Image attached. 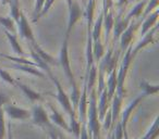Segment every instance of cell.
Masks as SVG:
<instances>
[{
	"instance_id": "8",
	"label": "cell",
	"mask_w": 159,
	"mask_h": 139,
	"mask_svg": "<svg viewBox=\"0 0 159 139\" xmlns=\"http://www.w3.org/2000/svg\"><path fill=\"white\" fill-rule=\"evenodd\" d=\"M16 27H18V33L20 35L21 38L23 39L29 40L31 44L36 42L35 36H34L33 29H32L31 25H30L29 21H27L25 14L23 13V11H21L20 13V18L16 21Z\"/></svg>"
},
{
	"instance_id": "13",
	"label": "cell",
	"mask_w": 159,
	"mask_h": 139,
	"mask_svg": "<svg viewBox=\"0 0 159 139\" xmlns=\"http://www.w3.org/2000/svg\"><path fill=\"white\" fill-rule=\"evenodd\" d=\"M99 99H97V110H98V119H99L100 123L104 119L105 115H106L107 111L109 109V102L110 100L108 99V93H107V89L105 88L102 93L98 95Z\"/></svg>"
},
{
	"instance_id": "12",
	"label": "cell",
	"mask_w": 159,
	"mask_h": 139,
	"mask_svg": "<svg viewBox=\"0 0 159 139\" xmlns=\"http://www.w3.org/2000/svg\"><path fill=\"white\" fill-rule=\"evenodd\" d=\"M131 21L128 20L126 18H123V14H118L117 18H115V23H113L112 27V44L119 40V37L125 31V28L129 26Z\"/></svg>"
},
{
	"instance_id": "32",
	"label": "cell",
	"mask_w": 159,
	"mask_h": 139,
	"mask_svg": "<svg viewBox=\"0 0 159 139\" xmlns=\"http://www.w3.org/2000/svg\"><path fill=\"white\" fill-rule=\"evenodd\" d=\"M44 2H45V0H35V5H34V10H33V15H32V18H35V16L39 13Z\"/></svg>"
},
{
	"instance_id": "11",
	"label": "cell",
	"mask_w": 159,
	"mask_h": 139,
	"mask_svg": "<svg viewBox=\"0 0 159 139\" xmlns=\"http://www.w3.org/2000/svg\"><path fill=\"white\" fill-rule=\"evenodd\" d=\"M157 28H158V26H157V25H155V26L152 27V29H149V31H148L147 33L145 34V35H143L142 39L139 40V41L137 42L136 45H135L134 48L132 47V50H131V54H132L133 58L136 57L137 53H139V51L142 50V49L146 48V47H147L148 45L155 44V42H156V40H155V35H156Z\"/></svg>"
},
{
	"instance_id": "23",
	"label": "cell",
	"mask_w": 159,
	"mask_h": 139,
	"mask_svg": "<svg viewBox=\"0 0 159 139\" xmlns=\"http://www.w3.org/2000/svg\"><path fill=\"white\" fill-rule=\"evenodd\" d=\"M148 0H139L137 1V3L130 10L128 14H126L125 18L128 20H133V19H139L142 15H143V12H144V9H145V6L147 3Z\"/></svg>"
},
{
	"instance_id": "10",
	"label": "cell",
	"mask_w": 159,
	"mask_h": 139,
	"mask_svg": "<svg viewBox=\"0 0 159 139\" xmlns=\"http://www.w3.org/2000/svg\"><path fill=\"white\" fill-rule=\"evenodd\" d=\"M5 115L9 117L10 119H20V121H25V119H31V111L26 110L24 108L13 106L11 103H8L2 106Z\"/></svg>"
},
{
	"instance_id": "26",
	"label": "cell",
	"mask_w": 159,
	"mask_h": 139,
	"mask_svg": "<svg viewBox=\"0 0 159 139\" xmlns=\"http://www.w3.org/2000/svg\"><path fill=\"white\" fill-rule=\"evenodd\" d=\"M0 25L3 26L5 31H8L12 34L16 32V23L11 16H0Z\"/></svg>"
},
{
	"instance_id": "16",
	"label": "cell",
	"mask_w": 159,
	"mask_h": 139,
	"mask_svg": "<svg viewBox=\"0 0 159 139\" xmlns=\"http://www.w3.org/2000/svg\"><path fill=\"white\" fill-rule=\"evenodd\" d=\"M117 68H113L112 71H110L106 75V89L107 93H108V99L110 101L112 99L113 95L116 93V88H117Z\"/></svg>"
},
{
	"instance_id": "25",
	"label": "cell",
	"mask_w": 159,
	"mask_h": 139,
	"mask_svg": "<svg viewBox=\"0 0 159 139\" xmlns=\"http://www.w3.org/2000/svg\"><path fill=\"white\" fill-rule=\"evenodd\" d=\"M159 134V116L157 115L155 117L154 122L150 125V127L148 128V130L146 132V134L144 135V137L142 139H157Z\"/></svg>"
},
{
	"instance_id": "35",
	"label": "cell",
	"mask_w": 159,
	"mask_h": 139,
	"mask_svg": "<svg viewBox=\"0 0 159 139\" xmlns=\"http://www.w3.org/2000/svg\"><path fill=\"white\" fill-rule=\"evenodd\" d=\"M50 139H60V135H57L53 132H50Z\"/></svg>"
},
{
	"instance_id": "1",
	"label": "cell",
	"mask_w": 159,
	"mask_h": 139,
	"mask_svg": "<svg viewBox=\"0 0 159 139\" xmlns=\"http://www.w3.org/2000/svg\"><path fill=\"white\" fill-rule=\"evenodd\" d=\"M58 64L62 67L64 74H66V78L69 80V84L72 87L70 93V100L72 106L75 111H76V106L79 103L80 95H81V90L79 89L76 85V80H75L74 74L72 72V67H71V61H70V54H69V39L63 38L62 40L61 47H60L59 51V58H58Z\"/></svg>"
},
{
	"instance_id": "3",
	"label": "cell",
	"mask_w": 159,
	"mask_h": 139,
	"mask_svg": "<svg viewBox=\"0 0 159 139\" xmlns=\"http://www.w3.org/2000/svg\"><path fill=\"white\" fill-rule=\"evenodd\" d=\"M145 98H146V96L141 93V95L137 96L133 101H131L123 111L120 112L119 119H118L117 123L115 124V127L112 128L116 139H123V134L126 132V126H128L131 114H132L133 111L136 109V106H139Z\"/></svg>"
},
{
	"instance_id": "20",
	"label": "cell",
	"mask_w": 159,
	"mask_h": 139,
	"mask_svg": "<svg viewBox=\"0 0 159 139\" xmlns=\"http://www.w3.org/2000/svg\"><path fill=\"white\" fill-rule=\"evenodd\" d=\"M113 23H115V13H113V10H110L106 14H104V20H102V27L105 28V40H106V44L108 41L111 32H112Z\"/></svg>"
},
{
	"instance_id": "9",
	"label": "cell",
	"mask_w": 159,
	"mask_h": 139,
	"mask_svg": "<svg viewBox=\"0 0 159 139\" xmlns=\"http://www.w3.org/2000/svg\"><path fill=\"white\" fill-rule=\"evenodd\" d=\"M31 119L34 125L43 126V127H51V122L49 115L42 104L34 106L31 112Z\"/></svg>"
},
{
	"instance_id": "31",
	"label": "cell",
	"mask_w": 159,
	"mask_h": 139,
	"mask_svg": "<svg viewBox=\"0 0 159 139\" xmlns=\"http://www.w3.org/2000/svg\"><path fill=\"white\" fill-rule=\"evenodd\" d=\"M110 10H113V0H102V13L106 14Z\"/></svg>"
},
{
	"instance_id": "24",
	"label": "cell",
	"mask_w": 159,
	"mask_h": 139,
	"mask_svg": "<svg viewBox=\"0 0 159 139\" xmlns=\"http://www.w3.org/2000/svg\"><path fill=\"white\" fill-rule=\"evenodd\" d=\"M139 88L142 90V93L147 96L157 95L159 91V84H150L147 80H142L139 82Z\"/></svg>"
},
{
	"instance_id": "29",
	"label": "cell",
	"mask_w": 159,
	"mask_h": 139,
	"mask_svg": "<svg viewBox=\"0 0 159 139\" xmlns=\"http://www.w3.org/2000/svg\"><path fill=\"white\" fill-rule=\"evenodd\" d=\"M6 115L3 109L0 108V139H5L6 137Z\"/></svg>"
},
{
	"instance_id": "2",
	"label": "cell",
	"mask_w": 159,
	"mask_h": 139,
	"mask_svg": "<svg viewBox=\"0 0 159 139\" xmlns=\"http://www.w3.org/2000/svg\"><path fill=\"white\" fill-rule=\"evenodd\" d=\"M89 101H87V112H86V126L91 139L93 137L100 136L102 123L98 119L97 110V93L94 87L89 93Z\"/></svg>"
},
{
	"instance_id": "19",
	"label": "cell",
	"mask_w": 159,
	"mask_h": 139,
	"mask_svg": "<svg viewBox=\"0 0 159 139\" xmlns=\"http://www.w3.org/2000/svg\"><path fill=\"white\" fill-rule=\"evenodd\" d=\"M12 67L18 70V71L21 72H24L26 74H31V75L34 76H37V77L40 78H47V75L43 70L38 67H35V66H32V65H24V64H16L14 63L12 65Z\"/></svg>"
},
{
	"instance_id": "6",
	"label": "cell",
	"mask_w": 159,
	"mask_h": 139,
	"mask_svg": "<svg viewBox=\"0 0 159 139\" xmlns=\"http://www.w3.org/2000/svg\"><path fill=\"white\" fill-rule=\"evenodd\" d=\"M69 9V16H68V23H66V34H64V38L69 39L71 33H72L73 27L75 26L80 19L82 18L84 14V8L80 5L79 0H72V3L68 8Z\"/></svg>"
},
{
	"instance_id": "18",
	"label": "cell",
	"mask_w": 159,
	"mask_h": 139,
	"mask_svg": "<svg viewBox=\"0 0 159 139\" xmlns=\"http://www.w3.org/2000/svg\"><path fill=\"white\" fill-rule=\"evenodd\" d=\"M31 48L33 49V50L35 51V52L37 53L38 55H39L40 59H42L43 61H44L48 66H50V65H58V61H56L55 58H53L52 55H50L48 52H46V51H45L44 49H43L42 47H40L39 45L37 44V41L31 44Z\"/></svg>"
},
{
	"instance_id": "34",
	"label": "cell",
	"mask_w": 159,
	"mask_h": 139,
	"mask_svg": "<svg viewBox=\"0 0 159 139\" xmlns=\"http://www.w3.org/2000/svg\"><path fill=\"white\" fill-rule=\"evenodd\" d=\"M9 102H10V98L8 97L6 93H3L0 91V108H2L3 106L8 104Z\"/></svg>"
},
{
	"instance_id": "17",
	"label": "cell",
	"mask_w": 159,
	"mask_h": 139,
	"mask_svg": "<svg viewBox=\"0 0 159 139\" xmlns=\"http://www.w3.org/2000/svg\"><path fill=\"white\" fill-rule=\"evenodd\" d=\"M16 86H18L19 88L22 90V93L25 95V97H26L29 100H31V101H33V102L34 101H40V100L43 99L42 93H37L36 90L32 89L30 86H27V85L21 83L19 80H16Z\"/></svg>"
},
{
	"instance_id": "22",
	"label": "cell",
	"mask_w": 159,
	"mask_h": 139,
	"mask_svg": "<svg viewBox=\"0 0 159 139\" xmlns=\"http://www.w3.org/2000/svg\"><path fill=\"white\" fill-rule=\"evenodd\" d=\"M102 20H104V14H102V11H100L98 18L96 19L93 22V25H92V40L93 41H97V40H100V36H102Z\"/></svg>"
},
{
	"instance_id": "21",
	"label": "cell",
	"mask_w": 159,
	"mask_h": 139,
	"mask_svg": "<svg viewBox=\"0 0 159 139\" xmlns=\"http://www.w3.org/2000/svg\"><path fill=\"white\" fill-rule=\"evenodd\" d=\"M3 32H5V35H6V37H7V39H8V41H9V44H10V46H11L13 52L16 53V55L25 57L26 54H25L23 48L21 47V45H20V42H19L18 37L16 36V34H12L8 31H5V29H3Z\"/></svg>"
},
{
	"instance_id": "4",
	"label": "cell",
	"mask_w": 159,
	"mask_h": 139,
	"mask_svg": "<svg viewBox=\"0 0 159 139\" xmlns=\"http://www.w3.org/2000/svg\"><path fill=\"white\" fill-rule=\"evenodd\" d=\"M46 75H47V77H49V80L52 82V84L55 85L56 89H57L56 98H57V100H58V102H59L60 106L63 108V110L68 113L69 119H69V123H72V122L77 121L79 119H77V116H76L75 110L73 109V106H72L70 97H69L68 93L63 90V88H62L61 84H60V82L58 80V78L53 75V73H52V71H51V70H50V71L46 72Z\"/></svg>"
},
{
	"instance_id": "40",
	"label": "cell",
	"mask_w": 159,
	"mask_h": 139,
	"mask_svg": "<svg viewBox=\"0 0 159 139\" xmlns=\"http://www.w3.org/2000/svg\"><path fill=\"white\" fill-rule=\"evenodd\" d=\"M130 1H133V2H137V1H139V0H129V2Z\"/></svg>"
},
{
	"instance_id": "28",
	"label": "cell",
	"mask_w": 159,
	"mask_h": 139,
	"mask_svg": "<svg viewBox=\"0 0 159 139\" xmlns=\"http://www.w3.org/2000/svg\"><path fill=\"white\" fill-rule=\"evenodd\" d=\"M0 78H2V80H5L8 84L16 86V78L12 77L11 74L8 71H6L5 68H2L1 66H0Z\"/></svg>"
},
{
	"instance_id": "39",
	"label": "cell",
	"mask_w": 159,
	"mask_h": 139,
	"mask_svg": "<svg viewBox=\"0 0 159 139\" xmlns=\"http://www.w3.org/2000/svg\"><path fill=\"white\" fill-rule=\"evenodd\" d=\"M81 2H82V7L84 8L85 5H86V2H87V0H81Z\"/></svg>"
},
{
	"instance_id": "15",
	"label": "cell",
	"mask_w": 159,
	"mask_h": 139,
	"mask_svg": "<svg viewBox=\"0 0 159 139\" xmlns=\"http://www.w3.org/2000/svg\"><path fill=\"white\" fill-rule=\"evenodd\" d=\"M159 11L158 9L154 10L152 13H149L147 16L144 18V21L141 23V35H145L149 29H152L155 25H157V21H158Z\"/></svg>"
},
{
	"instance_id": "14",
	"label": "cell",
	"mask_w": 159,
	"mask_h": 139,
	"mask_svg": "<svg viewBox=\"0 0 159 139\" xmlns=\"http://www.w3.org/2000/svg\"><path fill=\"white\" fill-rule=\"evenodd\" d=\"M49 108H50V111H51V113L49 114V119H50L51 124H55V125L62 128L63 130H66L68 132H71L70 127H69V123L64 119V117L62 116L61 113L58 112L57 109L53 108L51 104L49 106Z\"/></svg>"
},
{
	"instance_id": "5",
	"label": "cell",
	"mask_w": 159,
	"mask_h": 139,
	"mask_svg": "<svg viewBox=\"0 0 159 139\" xmlns=\"http://www.w3.org/2000/svg\"><path fill=\"white\" fill-rule=\"evenodd\" d=\"M132 45L124 51V55L122 58V60L120 61L119 65L117 68V88H116V95L119 96V97L123 98L125 97V80H126V75H128V71L129 67H130L131 62L133 61L134 58L131 54V50H132Z\"/></svg>"
},
{
	"instance_id": "38",
	"label": "cell",
	"mask_w": 159,
	"mask_h": 139,
	"mask_svg": "<svg viewBox=\"0 0 159 139\" xmlns=\"http://www.w3.org/2000/svg\"><path fill=\"white\" fill-rule=\"evenodd\" d=\"M123 139H130V138H129L128 132H124V134H123ZM141 139H142V138H141Z\"/></svg>"
},
{
	"instance_id": "37",
	"label": "cell",
	"mask_w": 159,
	"mask_h": 139,
	"mask_svg": "<svg viewBox=\"0 0 159 139\" xmlns=\"http://www.w3.org/2000/svg\"><path fill=\"white\" fill-rule=\"evenodd\" d=\"M11 2H12V3H14V5H18V6H20V0H12Z\"/></svg>"
},
{
	"instance_id": "30",
	"label": "cell",
	"mask_w": 159,
	"mask_h": 139,
	"mask_svg": "<svg viewBox=\"0 0 159 139\" xmlns=\"http://www.w3.org/2000/svg\"><path fill=\"white\" fill-rule=\"evenodd\" d=\"M102 127L105 130H110L111 126H112V122H111V113L110 111H107L106 115H105L104 119L102 121Z\"/></svg>"
},
{
	"instance_id": "33",
	"label": "cell",
	"mask_w": 159,
	"mask_h": 139,
	"mask_svg": "<svg viewBox=\"0 0 159 139\" xmlns=\"http://www.w3.org/2000/svg\"><path fill=\"white\" fill-rule=\"evenodd\" d=\"M128 3H129V0H118L117 7L119 9V13L118 14H123L124 8L128 6Z\"/></svg>"
},
{
	"instance_id": "27",
	"label": "cell",
	"mask_w": 159,
	"mask_h": 139,
	"mask_svg": "<svg viewBox=\"0 0 159 139\" xmlns=\"http://www.w3.org/2000/svg\"><path fill=\"white\" fill-rule=\"evenodd\" d=\"M55 1H56V0H45V2H44V5H43V8H42V10L39 11V13H38L35 18L32 19L33 23H36L38 20H40L43 16L46 15V14L49 12V10H50V8L52 7V5L55 3Z\"/></svg>"
},
{
	"instance_id": "36",
	"label": "cell",
	"mask_w": 159,
	"mask_h": 139,
	"mask_svg": "<svg viewBox=\"0 0 159 139\" xmlns=\"http://www.w3.org/2000/svg\"><path fill=\"white\" fill-rule=\"evenodd\" d=\"M12 0H0V2L2 3L3 6H9L11 3Z\"/></svg>"
},
{
	"instance_id": "7",
	"label": "cell",
	"mask_w": 159,
	"mask_h": 139,
	"mask_svg": "<svg viewBox=\"0 0 159 139\" xmlns=\"http://www.w3.org/2000/svg\"><path fill=\"white\" fill-rule=\"evenodd\" d=\"M142 21L139 22H133V20L130 22L129 26L125 28V31L121 34V36L119 37V44H120V51L124 52L129 47L132 45L133 38L135 36V33L139 29V27L141 26Z\"/></svg>"
},
{
	"instance_id": "41",
	"label": "cell",
	"mask_w": 159,
	"mask_h": 139,
	"mask_svg": "<svg viewBox=\"0 0 159 139\" xmlns=\"http://www.w3.org/2000/svg\"><path fill=\"white\" fill-rule=\"evenodd\" d=\"M92 139H100V136H98V137H93Z\"/></svg>"
}]
</instances>
